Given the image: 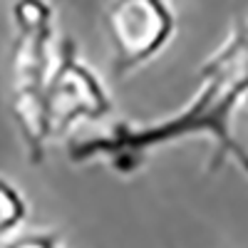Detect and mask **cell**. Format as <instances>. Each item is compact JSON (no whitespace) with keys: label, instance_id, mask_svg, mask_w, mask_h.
Returning a JSON list of instances; mask_svg holds the SVG:
<instances>
[{"label":"cell","instance_id":"6da1fadb","mask_svg":"<svg viewBox=\"0 0 248 248\" xmlns=\"http://www.w3.org/2000/svg\"><path fill=\"white\" fill-rule=\"evenodd\" d=\"M201 87L181 112L152 124L122 122L105 134L70 144L75 164L105 161L119 174H132L147 154L186 137H209L214 144L211 171L233 161L248 176V149L233 134V117L238 105L248 102V17L238 20L223 45L203 62Z\"/></svg>","mask_w":248,"mask_h":248},{"label":"cell","instance_id":"5b68a950","mask_svg":"<svg viewBox=\"0 0 248 248\" xmlns=\"http://www.w3.org/2000/svg\"><path fill=\"white\" fill-rule=\"evenodd\" d=\"M28 214V203L15 186L0 176V238L13 233Z\"/></svg>","mask_w":248,"mask_h":248},{"label":"cell","instance_id":"277c9868","mask_svg":"<svg viewBox=\"0 0 248 248\" xmlns=\"http://www.w3.org/2000/svg\"><path fill=\"white\" fill-rule=\"evenodd\" d=\"M112 72L124 77L167 47L176 30L174 10L156 0H122L105 8Z\"/></svg>","mask_w":248,"mask_h":248},{"label":"cell","instance_id":"8992f818","mask_svg":"<svg viewBox=\"0 0 248 248\" xmlns=\"http://www.w3.org/2000/svg\"><path fill=\"white\" fill-rule=\"evenodd\" d=\"M0 248H65L62 236L55 231H37V233H25L13 241L0 243Z\"/></svg>","mask_w":248,"mask_h":248},{"label":"cell","instance_id":"3957f363","mask_svg":"<svg viewBox=\"0 0 248 248\" xmlns=\"http://www.w3.org/2000/svg\"><path fill=\"white\" fill-rule=\"evenodd\" d=\"M112 112V99L97 75L79 60L72 37H65L57 52V65L43 99V129L52 141L65 137L77 122H97Z\"/></svg>","mask_w":248,"mask_h":248},{"label":"cell","instance_id":"7a4b0ae2","mask_svg":"<svg viewBox=\"0 0 248 248\" xmlns=\"http://www.w3.org/2000/svg\"><path fill=\"white\" fill-rule=\"evenodd\" d=\"M13 117L25 139L30 161L45 156L43 99L55 72V10L47 3L13 5Z\"/></svg>","mask_w":248,"mask_h":248}]
</instances>
